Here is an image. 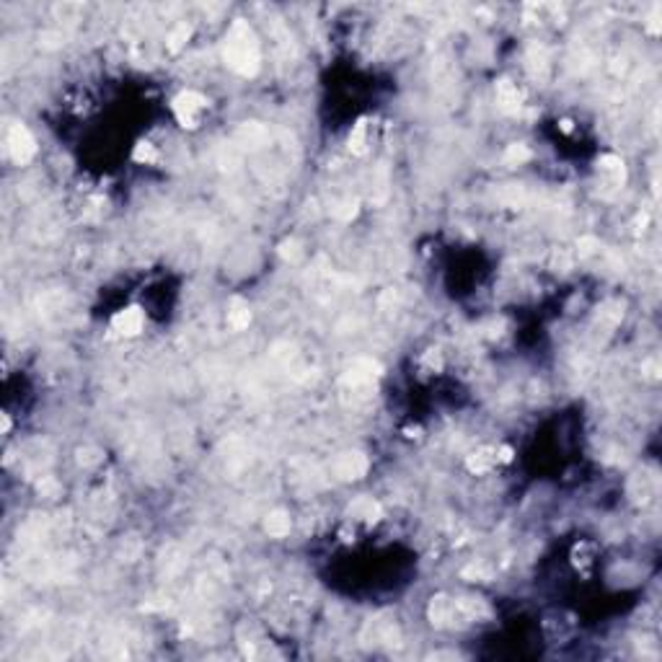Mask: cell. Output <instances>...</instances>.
Instances as JSON below:
<instances>
[{
  "label": "cell",
  "instance_id": "cell-11",
  "mask_svg": "<svg viewBox=\"0 0 662 662\" xmlns=\"http://www.w3.org/2000/svg\"><path fill=\"white\" fill-rule=\"evenodd\" d=\"M264 528H267V533L274 535V538H282V535L290 533V518L288 512L282 510H274L267 515V523H264Z\"/></svg>",
  "mask_w": 662,
  "mask_h": 662
},
{
  "label": "cell",
  "instance_id": "cell-1",
  "mask_svg": "<svg viewBox=\"0 0 662 662\" xmlns=\"http://www.w3.org/2000/svg\"><path fill=\"white\" fill-rule=\"evenodd\" d=\"M225 65L236 70L238 75H256L259 70V42H256L254 29L246 21H233L231 32L225 37V49H223Z\"/></svg>",
  "mask_w": 662,
  "mask_h": 662
},
{
  "label": "cell",
  "instance_id": "cell-4",
  "mask_svg": "<svg viewBox=\"0 0 662 662\" xmlns=\"http://www.w3.org/2000/svg\"><path fill=\"white\" fill-rule=\"evenodd\" d=\"M112 326H114V331L117 334H122V336H135V334H140L143 331V326H145V316H143V311L140 308H125V311H120L117 316L112 319Z\"/></svg>",
  "mask_w": 662,
  "mask_h": 662
},
{
  "label": "cell",
  "instance_id": "cell-7",
  "mask_svg": "<svg viewBox=\"0 0 662 662\" xmlns=\"http://www.w3.org/2000/svg\"><path fill=\"white\" fill-rule=\"evenodd\" d=\"M497 98H499V106H502L504 112H518L520 101H523L518 86H515L512 80H507V78L497 83Z\"/></svg>",
  "mask_w": 662,
  "mask_h": 662
},
{
  "label": "cell",
  "instance_id": "cell-3",
  "mask_svg": "<svg viewBox=\"0 0 662 662\" xmlns=\"http://www.w3.org/2000/svg\"><path fill=\"white\" fill-rule=\"evenodd\" d=\"M6 143H8L11 158L16 160V163H29L34 158V153H37V143H34L32 132L24 125H13L8 129V140Z\"/></svg>",
  "mask_w": 662,
  "mask_h": 662
},
{
  "label": "cell",
  "instance_id": "cell-13",
  "mask_svg": "<svg viewBox=\"0 0 662 662\" xmlns=\"http://www.w3.org/2000/svg\"><path fill=\"white\" fill-rule=\"evenodd\" d=\"M598 166H600V174L611 176L616 184L623 182V160L618 158V155H603Z\"/></svg>",
  "mask_w": 662,
  "mask_h": 662
},
{
  "label": "cell",
  "instance_id": "cell-12",
  "mask_svg": "<svg viewBox=\"0 0 662 662\" xmlns=\"http://www.w3.org/2000/svg\"><path fill=\"white\" fill-rule=\"evenodd\" d=\"M350 151L355 155H365L367 151V122L359 120L350 132Z\"/></svg>",
  "mask_w": 662,
  "mask_h": 662
},
{
  "label": "cell",
  "instance_id": "cell-9",
  "mask_svg": "<svg viewBox=\"0 0 662 662\" xmlns=\"http://www.w3.org/2000/svg\"><path fill=\"white\" fill-rule=\"evenodd\" d=\"M495 463H497V450L484 447V450H476V453H471L469 458H466V469H469L471 473H487V471L495 469Z\"/></svg>",
  "mask_w": 662,
  "mask_h": 662
},
{
  "label": "cell",
  "instance_id": "cell-2",
  "mask_svg": "<svg viewBox=\"0 0 662 662\" xmlns=\"http://www.w3.org/2000/svg\"><path fill=\"white\" fill-rule=\"evenodd\" d=\"M205 109H208V98L197 91H184L174 98V114L182 122V127H197Z\"/></svg>",
  "mask_w": 662,
  "mask_h": 662
},
{
  "label": "cell",
  "instance_id": "cell-15",
  "mask_svg": "<svg viewBox=\"0 0 662 662\" xmlns=\"http://www.w3.org/2000/svg\"><path fill=\"white\" fill-rule=\"evenodd\" d=\"M463 577H466V580H473V583H476V580H479V583H487V580H492V569H489L484 561H473L471 566L463 569Z\"/></svg>",
  "mask_w": 662,
  "mask_h": 662
},
{
  "label": "cell",
  "instance_id": "cell-5",
  "mask_svg": "<svg viewBox=\"0 0 662 662\" xmlns=\"http://www.w3.org/2000/svg\"><path fill=\"white\" fill-rule=\"evenodd\" d=\"M365 471H367V458L362 453H344L342 458L336 461V473H339V479H344V481L365 476Z\"/></svg>",
  "mask_w": 662,
  "mask_h": 662
},
{
  "label": "cell",
  "instance_id": "cell-14",
  "mask_svg": "<svg viewBox=\"0 0 662 662\" xmlns=\"http://www.w3.org/2000/svg\"><path fill=\"white\" fill-rule=\"evenodd\" d=\"M189 37H192V26H189V24H179L174 32L168 34V49H171V52H179V49L186 44V39H189Z\"/></svg>",
  "mask_w": 662,
  "mask_h": 662
},
{
  "label": "cell",
  "instance_id": "cell-6",
  "mask_svg": "<svg viewBox=\"0 0 662 662\" xmlns=\"http://www.w3.org/2000/svg\"><path fill=\"white\" fill-rule=\"evenodd\" d=\"M455 613H458V603H455V600L445 598V595H438V598H432V603H430V618H432V623H438V626H445V623L453 621Z\"/></svg>",
  "mask_w": 662,
  "mask_h": 662
},
{
  "label": "cell",
  "instance_id": "cell-10",
  "mask_svg": "<svg viewBox=\"0 0 662 662\" xmlns=\"http://www.w3.org/2000/svg\"><path fill=\"white\" fill-rule=\"evenodd\" d=\"M350 515H355V518H359V520H367V523H375V520L381 518V504L375 502V499H370V497H359V499H355V502L350 504Z\"/></svg>",
  "mask_w": 662,
  "mask_h": 662
},
{
  "label": "cell",
  "instance_id": "cell-8",
  "mask_svg": "<svg viewBox=\"0 0 662 662\" xmlns=\"http://www.w3.org/2000/svg\"><path fill=\"white\" fill-rule=\"evenodd\" d=\"M251 324V311L243 298H233L231 305H228V326L236 329V331H243V329Z\"/></svg>",
  "mask_w": 662,
  "mask_h": 662
},
{
  "label": "cell",
  "instance_id": "cell-17",
  "mask_svg": "<svg viewBox=\"0 0 662 662\" xmlns=\"http://www.w3.org/2000/svg\"><path fill=\"white\" fill-rule=\"evenodd\" d=\"M132 158H135L137 163H155V160H158V151H155L151 143H137Z\"/></svg>",
  "mask_w": 662,
  "mask_h": 662
},
{
  "label": "cell",
  "instance_id": "cell-16",
  "mask_svg": "<svg viewBox=\"0 0 662 662\" xmlns=\"http://www.w3.org/2000/svg\"><path fill=\"white\" fill-rule=\"evenodd\" d=\"M528 158H530V151H528L526 145H510V148H507V153H504V163H510V166L526 163Z\"/></svg>",
  "mask_w": 662,
  "mask_h": 662
}]
</instances>
